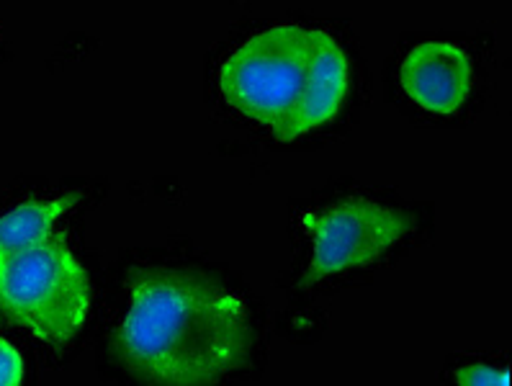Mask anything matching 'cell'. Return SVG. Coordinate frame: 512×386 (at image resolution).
Here are the masks:
<instances>
[{
  "mask_svg": "<svg viewBox=\"0 0 512 386\" xmlns=\"http://www.w3.org/2000/svg\"><path fill=\"white\" fill-rule=\"evenodd\" d=\"M471 78L469 55L451 42L417 44L399 70L404 93L433 114H456L469 98Z\"/></svg>",
  "mask_w": 512,
  "mask_h": 386,
  "instance_id": "6",
  "label": "cell"
},
{
  "mask_svg": "<svg viewBox=\"0 0 512 386\" xmlns=\"http://www.w3.org/2000/svg\"><path fill=\"white\" fill-rule=\"evenodd\" d=\"M314 240V255L302 284L317 281L348 268H363L392 250L404 235L415 230V217L368 199H343L302 219Z\"/></svg>",
  "mask_w": 512,
  "mask_h": 386,
  "instance_id": "4",
  "label": "cell"
},
{
  "mask_svg": "<svg viewBox=\"0 0 512 386\" xmlns=\"http://www.w3.org/2000/svg\"><path fill=\"white\" fill-rule=\"evenodd\" d=\"M24 358L6 338H0V386H24Z\"/></svg>",
  "mask_w": 512,
  "mask_h": 386,
  "instance_id": "9",
  "label": "cell"
},
{
  "mask_svg": "<svg viewBox=\"0 0 512 386\" xmlns=\"http://www.w3.org/2000/svg\"><path fill=\"white\" fill-rule=\"evenodd\" d=\"M453 379L458 386H510V371L487 363H469V366H458Z\"/></svg>",
  "mask_w": 512,
  "mask_h": 386,
  "instance_id": "8",
  "label": "cell"
},
{
  "mask_svg": "<svg viewBox=\"0 0 512 386\" xmlns=\"http://www.w3.org/2000/svg\"><path fill=\"white\" fill-rule=\"evenodd\" d=\"M83 199L78 191L62 193L55 199L24 201L0 217V263L39 248L42 242L55 235V224L65 217L78 201Z\"/></svg>",
  "mask_w": 512,
  "mask_h": 386,
  "instance_id": "7",
  "label": "cell"
},
{
  "mask_svg": "<svg viewBox=\"0 0 512 386\" xmlns=\"http://www.w3.org/2000/svg\"><path fill=\"white\" fill-rule=\"evenodd\" d=\"M0 309L49 345L70 343L83 330L91 312V281L65 232L0 263Z\"/></svg>",
  "mask_w": 512,
  "mask_h": 386,
  "instance_id": "2",
  "label": "cell"
},
{
  "mask_svg": "<svg viewBox=\"0 0 512 386\" xmlns=\"http://www.w3.org/2000/svg\"><path fill=\"white\" fill-rule=\"evenodd\" d=\"M312 37L296 24H278L260 31L237 47L219 70L224 101L255 119L276 127L294 109L307 75Z\"/></svg>",
  "mask_w": 512,
  "mask_h": 386,
  "instance_id": "3",
  "label": "cell"
},
{
  "mask_svg": "<svg viewBox=\"0 0 512 386\" xmlns=\"http://www.w3.org/2000/svg\"><path fill=\"white\" fill-rule=\"evenodd\" d=\"M129 294L111 350L145 386H217L245 366L253 330L232 289L201 273L134 268Z\"/></svg>",
  "mask_w": 512,
  "mask_h": 386,
  "instance_id": "1",
  "label": "cell"
},
{
  "mask_svg": "<svg viewBox=\"0 0 512 386\" xmlns=\"http://www.w3.org/2000/svg\"><path fill=\"white\" fill-rule=\"evenodd\" d=\"M309 37H312V52H309L302 91L286 119L271 129L278 142H294L302 134L325 127L327 121L340 114L348 93V57L338 39L322 29H309Z\"/></svg>",
  "mask_w": 512,
  "mask_h": 386,
  "instance_id": "5",
  "label": "cell"
}]
</instances>
